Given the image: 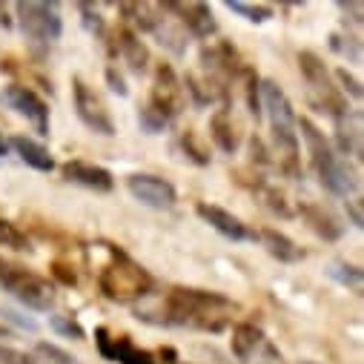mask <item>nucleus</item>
I'll use <instances>...</instances> for the list:
<instances>
[{
	"label": "nucleus",
	"mask_w": 364,
	"mask_h": 364,
	"mask_svg": "<svg viewBox=\"0 0 364 364\" xmlns=\"http://www.w3.org/2000/svg\"><path fill=\"white\" fill-rule=\"evenodd\" d=\"M333 80H336V86L341 89V95H344V98L350 95L353 101H361V95H364V89H361V80H358L355 75H350V72H347L344 66L333 72Z\"/></svg>",
	"instance_id": "nucleus-33"
},
{
	"label": "nucleus",
	"mask_w": 364,
	"mask_h": 364,
	"mask_svg": "<svg viewBox=\"0 0 364 364\" xmlns=\"http://www.w3.org/2000/svg\"><path fill=\"white\" fill-rule=\"evenodd\" d=\"M261 115L269 121L272 144L282 155V169L290 178H301V146H299V115L293 101L276 80L261 77Z\"/></svg>",
	"instance_id": "nucleus-2"
},
{
	"label": "nucleus",
	"mask_w": 364,
	"mask_h": 364,
	"mask_svg": "<svg viewBox=\"0 0 364 364\" xmlns=\"http://www.w3.org/2000/svg\"><path fill=\"white\" fill-rule=\"evenodd\" d=\"M338 6V12H344V15H350V21L358 26L361 23V4H336Z\"/></svg>",
	"instance_id": "nucleus-42"
},
{
	"label": "nucleus",
	"mask_w": 364,
	"mask_h": 364,
	"mask_svg": "<svg viewBox=\"0 0 364 364\" xmlns=\"http://www.w3.org/2000/svg\"><path fill=\"white\" fill-rule=\"evenodd\" d=\"M0 364H38V358L23 350H12V347L0 344Z\"/></svg>",
	"instance_id": "nucleus-37"
},
{
	"label": "nucleus",
	"mask_w": 364,
	"mask_h": 364,
	"mask_svg": "<svg viewBox=\"0 0 364 364\" xmlns=\"http://www.w3.org/2000/svg\"><path fill=\"white\" fill-rule=\"evenodd\" d=\"M299 132L307 144V155H310V169L316 172L318 184L338 198H350L353 193H358V172L350 166V161H344L333 144L327 141V135L310 121V118H299Z\"/></svg>",
	"instance_id": "nucleus-4"
},
{
	"label": "nucleus",
	"mask_w": 364,
	"mask_h": 364,
	"mask_svg": "<svg viewBox=\"0 0 364 364\" xmlns=\"http://www.w3.org/2000/svg\"><path fill=\"white\" fill-rule=\"evenodd\" d=\"M72 104H75L77 121H80L89 132L104 135V138H112V135H115V121H112V115H109L104 98H101L86 80H80V77L72 80Z\"/></svg>",
	"instance_id": "nucleus-10"
},
{
	"label": "nucleus",
	"mask_w": 364,
	"mask_h": 364,
	"mask_svg": "<svg viewBox=\"0 0 364 364\" xmlns=\"http://www.w3.org/2000/svg\"><path fill=\"white\" fill-rule=\"evenodd\" d=\"M15 15L21 23V32L38 43V46H49L55 41H60L63 35V18H60V6L58 4H15Z\"/></svg>",
	"instance_id": "nucleus-7"
},
{
	"label": "nucleus",
	"mask_w": 364,
	"mask_h": 364,
	"mask_svg": "<svg viewBox=\"0 0 364 364\" xmlns=\"http://www.w3.org/2000/svg\"><path fill=\"white\" fill-rule=\"evenodd\" d=\"M255 238L261 241V247H264L272 258H276L279 264H299V261L307 258V252H304L290 235H284V232H279V230H272V227L255 232Z\"/></svg>",
	"instance_id": "nucleus-18"
},
{
	"label": "nucleus",
	"mask_w": 364,
	"mask_h": 364,
	"mask_svg": "<svg viewBox=\"0 0 364 364\" xmlns=\"http://www.w3.org/2000/svg\"><path fill=\"white\" fill-rule=\"evenodd\" d=\"M0 247H9V250H18V252H32L35 250L29 235L6 218H0Z\"/></svg>",
	"instance_id": "nucleus-29"
},
{
	"label": "nucleus",
	"mask_w": 364,
	"mask_h": 364,
	"mask_svg": "<svg viewBox=\"0 0 364 364\" xmlns=\"http://www.w3.org/2000/svg\"><path fill=\"white\" fill-rule=\"evenodd\" d=\"M38 364H41V361H38Z\"/></svg>",
	"instance_id": "nucleus-47"
},
{
	"label": "nucleus",
	"mask_w": 364,
	"mask_h": 364,
	"mask_svg": "<svg viewBox=\"0 0 364 364\" xmlns=\"http://www.w3.org/2000/svg\"><path fill=\"white\" fill-rule=\"evenodd\" d=\"M12 333H15V330H12L6 321H0V338H6V336H12Z\"/></svg>",
	"instance_id": "nucleus-43"
},
{
	"label": "nucleus",
	"mask_w": 364,
	"mask_h": 364,
	"mask_svg": "<svg viewBox=\"0 0 364 364\" xmlns=\"http://www.w3.org/2000/svg\"><path fill=\"white\" fill-rule=\"evenodd\" d=\"M77 15H80V23L89 35H95V38H107V18L101 15V9L95 4H77Z\"/></svg>",
	"instance_id": "nucleus-30"
},
{
	"label": "nucleus",
	"mask_w": 364,
	"mask_h": 364,
	"mask_svg": "<svg viewBox=\"0 0 364 364\" xmlns=\"http://www.w3.org/2000/svg\"><path fill=\"white\" fill-rule=\"evenodd\" d=\"M0 321H15L21 330H29V333L38 330V324H35L32 318H26V316H21V313H15V310H4V313H0Z\"/></svg>",
	"instance_id": "nucleus-40"
},
{
	"label": "nucleus",
	"mask_w": 364,
	"mask_h": 364,
	"mask_svg": "<svg viewBox=\"0 0 364 364\" xmlns=\"http://www.w3.org/2000/svg\"><path fill=\"white\" fill-rule=\"evenodd\" d=\"M347 218H350V224L355 227V230H361L364 227V218H361V198H347Z\"/></svg>",
	"instance_id": "nucleus-41"
},
{
	"label": "nucleus",
	"mask_w": 364,
	"mask_h": 364,
	"mask_svg": "<svg viewBox=\"0 0 364 364\" xmlns=\"http://www.w3.org/2000/svg\"><path fill=\"white\" fill-rule=\"evenodd\" d=\"M6 144H9V149H15V155H18L26 166H32V169H38V172H52V169H55V158H52V152H49L41 141H35V138H29V135H12Z\"/></svg>",
	"instance_id": "nucleus-20"
},
{
	"label": "nucleus",
	"mask_w": 364,
	"mask_h": 364,
	"mask_svg": "<svg viewBox=\"0 0 364 364\" xmlns=\"http://www.w3.org/2000/svg\"><path fill=\"white\" fill-rule=\"evenodd\" d=\"M101 247L109 255L98 272V290L104 293V299L115 304H132L138 299H146L155 290L152 272L141 261H135L124 247L109 244V241H104Z\"/></svg>",
	"instance_id": "nucleus-3"
},
{
	"label": "nucleus",
	"mask_w": 364,
	"mask_h": 364,
	"mask_svg": "<svg viewBox=\"0 0 364 364\" xmlns=\"http://www.w3.org/2000/svg\"><path fill=\"white\" fill-rule=\"evenodd\" d=\"M107 83H109V89H112L118 98H127V95H129V86H127L124 72L118 69V63H109V66H107Z\"/></svg>",
	"instance_id": "nucleus-35"
},
{
	"label": "nucleus",
	"mask_w": 364,
	"mask_h": 364,
	"mask_svg": "<svg viewBox=\"0 0 364 364\" xmlns=\"http://www.w3.org/2000/svg\"><path fill=\"white\" fill-rule=\"evenodd\" d=\"M0 287L12 293L23 307L38 310V313H49L58 301L55 284L49 279L38 276V272H32L21 264H12L6 258H0Z\"/></svg>",
	"instance_id": "nucleus-5"
},
{
	"label": "nucleus",
	"mask_w": 364,
	"mask_h": 364,
	"mask_svg": "<svg viewBox=\"0 0 364 364\" xmlns=\"http://www.w3.org/2000/svg\"><path fill=\"white\" fill-rule=\"evenodd\" d=\"M0 104H4L6 109H12L15 115L26 118L41 138L49 135V129H52L49 104L35 92L32 86H26V83H9V86H4V89H0Z\"/></svg>",
	"instance_id": "nucleus-9"
},
{
	"label": "nucleus",
	"mask_w": 364,
	"mask_h": 364,
	"mask_svg": "<svg viewBox=\"0 0 364 364\" xmlns=\"http://www.w3.org/2000/svg\"><path fill=\"white\" fill-rule=\"evenodd\" d=\"M264 344V330L252 321H238L232 327V338H230V350L238 361H250L255 355V350Z\"/></svg>",
	"instance_id": "nucleus-21"
},
{
	"label": "nucleus",
	"mask_w": 364,
	"mask_h": 364,
	"mask_svg": "<svg viewBox=\"0 0 364 364\" xmlns=\"http://www.w3.org/2000/svg\"><path fill=\"white\" fill-rule=\"evenodd\" d=\"M299 69H301V77L307 83V92H310V104L313 107H318L330 118H338V115L353 109L347 104V98L341 95V89L336 86L333 72L327 69V63L316 52H310V49L299 52Z\"/></svg>",
	"instance_id": "nucleus-6"
},
{
	"label": "nucleus",
	"mask_w": 364,
	"mask_h": 364,
	"mask_svg": "<svg viewBox=\"0 0 364 364\" xmlns=\"http://www.w3.org/2000/svg\"><path fill=\"white\" fill-rule=\"evenodd\" d=\"M4 155H9V144H6L4 132H0V158H4Z\"/></svg>",
	"instance_id": "nucleus-44"
},
{
	"label": "nucleus",
	"mask_w": 364,
	"mask_h": 364,
	"mask_svg": "<svg viewBox=\"0 0 364 364\" xmlns=\"http://www.w3.org/2000/svg\"><path fill=\"white\" fill-rule=\"evenodd\" d=\"M327 276L336 282V284H341V287H347L350 293H361V282H364V272H361V267L358 264H347V261H333L330 267H327Z\"/></svg>",
	"instance_id": "nucleus-25"
},
{
	"label": "nucleus",
	"mask_w": 364,
	"mask_h": 364,
	"mask_svg": "<svg viewBox=\"0 0 364 364\" xmlns=\"http://www.w3.org/2000/svg\"><path fill=\"white\" fill-rule=\"evenodd\" d=\"M49 272L52 276L63 284V287H75L77 284V276H75V267H69V264H63V261H52V267H49Z\"/></svg>",
	"instance_id": "nucleus-36"
},
{
	"label": "nucleus",
	"mask_w": 364,
	"mask_h": 364,
	"mask_svg": "<svg viewBox=\"0 0 364 364\" xmlns=\"http://www.w3.org/2000/svg\"><path fill=\"white\" fill-rule=\"evenodd\" d=\"M109 361H115V364H158L155 361V353L138 347L129 336H115V341H112V358Z\"/></svg>",
	"instance_id": "nucleus-23"
},
{
	"label": "nucleus",
	"mask_w": 364,
	"mask_h": 364,
	"mask_svg": "<svg viewBox=\"0 0 364 364\" xmlns=\"http://www.w3.org/2000/svg\"><path fill=\"white\" fill-rule=\"evenodd\" d=\"M210 138L227 155H235L241 149V132H238V124L232 121L230 109L221 107V109L213 112V118H210Z\"/></svg>",
	"instance_id": "nucleus-19"
},
{
	"label": "nucleus",
	"mask_w": 364,
	"mask_h": 364,
	"mask_svg": "<svg viewBox=\"0 0 364 364\" xmlns=\"http://www.w3.org/2000/svg\"><path fill=\"white\" fill-rule=\"evenodd\" d=\"M127 190L135 201H141L149 210H172L178 204L175 184L161 175H152V172H132L127 178Z\"/></svg>",
	"instance_id": "nucleus-11"
},
{
	"label": "nucleus",
	"mask_w": 364,
	"mask_h": 364,
	"mask_svg": "<svg viewBox=\"0 0 364 364\" xmlns=\"http://www.w3.org/2000/svg\"><path fill=\"white\" fill-rule=\"evenodd\" d=\"M196 215H198L204 224H210L218 235H224L227 241H250V238H255V232H252L238 215H232L230 210H224V207H218V204L198 201V204H196Z\"/></svg>",
	"instance_id": "nucleus-15"
},
{
	"label": "nucleus",
	"mask_w": 364,
	"mask_h": 364,
	"mask_svg": "<svg viewBox=\"0 0 364 364\" xmlns=\"http://www.w3.org/2000/svg\"><path fill=\"white\" fill-rule=\"evenodd\" d=\"M104 43L109 52V63H118V58H121L129 66V72H135V75H144L149 69V49L135 29L121 23L115 32H107Z\"/></svg>",
	"instance_id": "nucleus-12"
},
{
	"label": "nucleus",
	"mask_w": 364,
	"mask_h": 364,
	"mask_svg": "<svg viewBox=\"0 0 364 364\" xmlns=\"http://www.w3.org/2000/svg\"><path fill=\"white\" fill-rule=\"evenodd\" d=\"M112 341H115V336L109 333V327H95V347H98L101 358H107V361L112 353Z\"/></svg>",
	"instance_id": "nucleus-39"
},
{
	"label": "nucleus",
	"mask_w": 364,
	"mask_h": 364,
	"mask_svg": "<svg viewBox=\"0 0 364 364\" xmlns=\"http://www.w3.org/2000/svg\"><path fill=\"white\" fill-rule=\"evenodd\" d=\"M166 15H175V21L181 23V29L190 32L193 38L198 41H207L218 32V21L213 15V6L210 4H175V0H169V4H161Z\"/></svg>",
	"instance_id": "nucleus-13"
},
{
	"label": "nucleus",
	"mask_w": 364,
	"mask_h": 364,
	"mask_svg": "<svg viewBox=\"0 0 364 364\" xmlns=\"http://www.w3.org/2000/svg\"><path fill=\"white\" fill-rule=\"evenodd\" d=\"M304 364H316V361H304Z\"/></svg>",
	"instance_id": "nucleus-45"
},
{
	"label": "nucleus",
	"mask_w": 364,
	"mask_h": 364,
	"mask_svg": "<svg viewBox=\"0 0 364 364\" xmlns=\"http://www.w3.org/2000/svg\"><path fill=\"white\" fill-rule=\"evenodd\" d=\"M146 107L152 112H158L166 124H172L187 107V95H184V83H181L178 72L169 63H158L152 72V89H149V101Z\"/></svg>",
	"instance_id": "nucleus-8"
},
{
	"label": "nucleus",
	"mask_w": 364,
	"mask_h": 364,
	"mask_svg": "<svg viewBox=\"0 0 364 364\" xmlns=\"http://www.w3.org/2000/svg\"><path fill=\"white\" fill-rule=\"evenodd\" d=\"M181 364H184V361H181Z\"/></svg>",
	"instance_id": "nucleus-46"
},
{
	"label": "nucleus",
	"mask_w": 364,
	"mask_h": 364,
	"mask_svg": "<svg viewBox=\"0 0 364 364\" xmlns=\"http://www.w3.org/2000/svg\"><path fill=\"white\" fill-rule=\"evenodd\" d=\"M330 49L347 63H361V41L350 32H333L330 35Z\"/></svg>",
	"instance_id": "nucleus-28"
},
{
	"label": "nucleus",
	"mask_w": 364,
	"mask_h": 364,
	"mask_svg": "<svg viewBox=\"0 0 364 364\" xmlns=\"http://www.w3.org/2000/svg\"><path fill=\"white\" fill-rule=\"evenodd\" d=\"M60 175L69 184H77L83 190H92V193H112L115 190V175L101 166V164H89L80 158H72L60 166Z\"/></svg>",
	"instance_id": "nucleus-14"
},
{
	"label": "nucleus",
	"mask_w": 364,
	"mask_h": 364,
	"mask_svg": "<svg viewBox=\"0 0 364 364\" xmlns=\"http://www.w3.org/2000/svg\"><path fill=\"white\" fill-rule=\"evenodd\" d=\"M336 127V146L344 161H361V112L350 109L338 118H333Z\"/></svg>",
	"instance_id": "nucleus-17"
},
{
	"label": "nucleus",
	"mask_w": 364,
	"mask_h": 364,
	"mask_svg": "<svg viewBox=\"0 0 364 364\" xmlns=\"http://www.w3.org/2000/svg\"><path fill=\"white\" fill-rule=\"evenodd\" d=\"M138 124H141V129H144L146 135H161V132L169 127V124H166L158 112H152L149 107H144V109L138 112Z\"/></svg>",
	"instance_id": "nucleus-34"
},
{
	"label": "nucleus",
	"mask_w": 364,
	"mask_h": 364,
	"mask_svg": "<svg viewBox=\"0 0 364 364\" xmlns=\"http://www.w3.org/2000/svg\"><path fill=\"white\" fill-rule=\"evenodd\" d=\"M296 215H301L304 218V224L321 238V241H330V244H336V241H341V235H344V224L336 218V213L333 210H327L324 204H313V201H304V204H299L296 207Z\"/></svg>",
	"instance_id": "nucleus-16"
},
{
	"label": "nucleus",
	"mask_w": 364,
	"mask_h": 364,
	"mask_svg": "<svg viewBox=\"0 0 364 364\" xmlns=\"http://www.w3.org/2000/svg\"><path fill=\"white\" fill-rule=\"evenodd\" d=\"M230 12H235L238 18L250 21V23H267L276 18V6H269V4H247V0H227L224 4Z\"/></svg>",
	"instance_id": "nucleus-27"
},
{
	"label": "nucleus",
	"mask_w": 364,
	"mask_h": 364,
	"mask_svg": "<svg viewBox=\"0 0 364 364\" xmlns=\"http://www.w3.org/2000/svg\"><path fill=\"white\" fill-rule=\"evenodd\" d=\"M175 149L184 155L190 164H196V166H210L213 164V155H210V146L193 132V129H187V132H181L178 138H175Z\"/></svg>",
	"instance_id": "nucleus-24"
},
{
	"label": "nucleus",
	"mask_w": 364,
	"mask_h": 364,
	"mask_svg": "<svg viewBox=\"0 0 364 364\" xmlns=\"http://www.w3.org/2000/svg\"><path fill=\"white\" fill-rule=\"evenodd\" d=\"M238 304L215 290L172 287L164 299V324L190 327L201 333H224L232 324Z\"/></svg>",
	"instance_id": "nucleus-1"
},
{
	"label": "nucleus",
	"mask_w": 364,
	"mask_h": 364,
	"mask_svg": "<svg viewBox=\"0 0 364 364\" xmlns=\"http://www.w3.org/2000/svg\"><path fill=\"white\" fill-rule=\"evenodd\" d=\"M252 193L261 198V204H264L272 215H279V218H293V215H296V207L290 204V198H287L276 184H269V181H264L261 175H255Z\"/></svg>",
	"instance_id": "nucleus-22"
},
{
	"label": "nucleus",
	"mask_w": 364,
	"mask_h": 364,
	"mask_svg": "<svg viewBox=\"0 0 364 364\" xmlns=\"http://www.w3.org/2000/svg\"><path fill=\"white\" fill-rule=\"evenodd\" d=\"M49 327H52L58 336H63V338H75V341H83V338H86V330H83L80 321L72 318V316H49Z\"/></svg>",
	"instance_id": "nucleus-32"
},
{
	"label": "nucleus",
	"mask_w": 364,
	"mask_h": 364,
	"mask_svg": "<svg viewBox=\"0 0 364 364\" xmlns=\"http://www.w3.org/2000/svg\"><path fill=\"white\" fill-rule=\"evenodd\" d=\"M35 355H38L41 364H77V358L72 353H66L63 347L49 344V341H38L35 344Z\"/></svg>",
	"instance_id": "nucleus-31"
},
{
	"label": "nucleus",
	"mask_w": 364,
	"mask_h": 364,
	"mask_svg": "<svg viewBox=\"0 0 364 364\" xmlns=\"http://www.w3.org/2000/svg\"><path fill=\"white\" fill-rule=\"evenodd\" d=\"M250 152H252V164H255V166H272L269 149H267V144H264L258 135L250 138Z\"/></svg>",
	"instance_id": "nucleus-38"
},
{
	"label": "nucleus",
	"mask_w": 364,
	"mask_h": 364,
	"mask_svg": "<svg viewBox=\"0 0 364 364\" xmlns=\"http://www.w3.org/2000/svg\"><path fill=\"white\" fill-rule=\"evenodd\" d=\"M241 83H244V101H247V112L255 118V124L261 121V75L252 66L241 69Z\"/></svg>",
	"instance_id": "nucleus-26"
}]
</instances>
